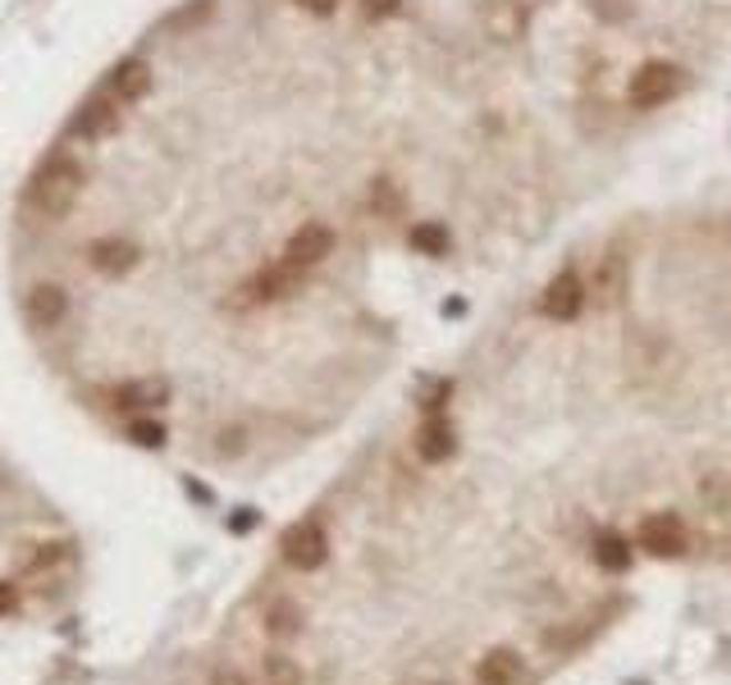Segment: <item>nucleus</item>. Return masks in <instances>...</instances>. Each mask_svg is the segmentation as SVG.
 I'll return each instance as SVG.
<instances>
[{
  "instance_id": "1",
  "label": "nucleus",
  "mask_w": 731,
  "mask_h": 685,
  "mask_svg": "<svg viewBox=\"0 0 731 685\" xmlns=\"http://www.w3.org/2000/svg\"><path fill=\"white\" fill-rule=\"evenodd\" d=\"M83 193H88V165L79 156H69V151H55V156H47L28 174L23 206H28L32 219L60 224V219L73 215V206L83 202Z\"/></svg>"
},
{
  "instance_id": "2",
  "label": "nucleus",
  "mask_w": 731,
  "mask_h": 685,
  "mask_svg": "<svg viewBox=\"0 0 731 685\" xmlns=\"http://www.w3.org/2000/svg\"><path fill=\"white\" fill-rule=\"evenodd\" d=\"M686 92V69L668 64V60H649L631 73V88H627V101L636 110H659L668 101H677Z\"/></svg>"
},
{
  "instance_id": "3",
  "label": "nucleus",
  "mask_w": 731,
  "mask_h": 685,
  "mask_svg": "<svg viewBox=\"0 0 731 685\" xmlns=\"http://www.w3.org/2000/svg\"><path fill=\"white\" fill-rule=\"evenodd\" d=\"M120 129H124V101H114L105 88L92 92L69 120V137H79V142H101V137L120 133Z\"/></svg>"
},
{
  "instance_id": "4",
  "label": "nucleus",
  "mask_w": 731,
  "mask_h": 685,
  "mask_svg": "<svg viewBox=\"0 0 731 685\" xmlns=\"http://www.w3.org/2000/svg\"><path fill=\"white\" fill-rule=\"evenodd\" d=\"M280 553L293 571H316L325 566L329 558V535H325V525L316 517H306V521H293L284 535H280Z\"/></svg>"
},
{
  "instance_id": "5",
  "label": "nucleus",
  "mask_w": 731,
  "mask_h": 685,
  "mask_svg": "<svg viewBox=\"0 0 731 685\" xmlns=\"http://www.w3.org/2000/svg\"><path fill=\"white\" fill-rule=\"evenodd\" d=\"M480 23L498 47H512L530 28V6L526 0H480Z\"/></svg>"
},
{
  "instance_id": "6",
  "label": "nucleus",
  "mask_w": 731,
  "mask_h": 685,
  "mask_svg": "<svg viewBox=\"0 0 731 685\" xmlns=\"http://www.w3.org/2000/svg\"><path fill=\"white\" fill-rule=\"evenodd\" d=\"M88 265L97 275H105V279H124V275H133L138 265H142V247L133 243V238H92L88 243Z\"/></svg>"
},
{
  "instance_id": "7",
  "label": "nucleus",
  "mask_w": 731,
  "mask_h": 685,
  "mask_svg": "<svg viewBox=\"0 0 731 685\" xmlns=\"http://www.w3.org/2000/svg\"><path fill=\"white\" fill-rule=\"evenodd\" d=\"M636 544H640L649 558H681V553H686V525H681V517H672V512H653V517L640 521Z\"/></svg>"
},
{
  "instance_id": "8",
  "label": "nucleus",
  "mask_w": 731,
  "mask_h": 685,
  "mask_svg": "<svg viewBox=\"0 0 731 685\" xmlns=\"http://www.w3.org/2000/svg\"><path fill=\"white\" fill-rule=\"evenodd\" d=\"M329 252H334V228L312 219V224H302L297 234L284 243V265H293V270L306 275V270H316Z\"/></svg>"
},
{
  "instance_id": "9",
  "label": "nucleus",
  "mask_w": 731,
  "mask_h": 685,
  "mask_svg": "<svg viewBox=\"0 0 731 685\" xmlns=\"http://www.w3.org/2000/svg\"><path fill=\"white\" fill-rule=\"evenodd\" d=\"M23 316H28L32 329H55V325H64V316H69V293H64V284L37 279V284L28 288V297H23Z\"/></svg>"
},
{
  "instance_id": "10",
  "label": "nucleus",
  "mask_w": 731,
  "mask_h": 685,
  "mask_svg": "<svg viewBox=\"0 0 731 685\" xmlns=\"http://www.w3.org/2000/svg\"><path fill=\"white\" fill-rule=\"evenodd\" d=\"M297 284H302V270H293V265H284V260H275V265H265V270H256V275L243 284V301H247V307H265V301L288 297Z\"/></svg>"
},
{
  "instance_id": "11",
  "label": "nucleus",
  "mask_w": 731,
  "mask_h": 685,
  "mask_svg": "<svg viewBox=\"0 0 731 685\" xmlns=\"http://www.w3.org/2000/svg\"><path fill=\"white\" fill-rule=\"evenodd\" d=\"M151 83H156V73H151V64H146L142 55H124L120 64L105 73V92H110L114 101H124V105L142 101V96L151 92Z\"/></svg>"
},
{
  "instance_id": "12",
  "label": "nucleus",
  "mask_w": 731,
  "mask_h": 685,
  "mask_svg": "<svg viewBox=\"0 0 731 685\" xmlns=\"http://www.w3.org/2000/svg\"><path fill=\"white\" fill-rule=\"evenodd\" d=\"M581 307H586V284H581V275H576V270L554 275L549 288H545V297H540V311H545L549 320H576V316H581Z\"/></svg>"
},
{
  "instance_id": "13",
  "label": "nucleus",
  "mask_w": 731,
  "mask_h": 685,
  "mask_svg": "<svg viewBox=\"0 0 731 685\" xmlns=\"http://www.w3.org/2000/svg\"><path fill=\"white\" fill-rule=\"evenodd\" d=\"M161 402H170L165 379H129V385H120L110 393L114 411H142V407H161Z\"/></svg>"
},
{
  "instance_id": "14",
  "label": "nucleus",
  "mask_w": 731,
  "mask_h": 685,
  "mask_svg": "<svg viewBox=\"0 0 731 685\" xmlns=\"http://www.w3.org/2000/svg\"><path fill=\"white\" fill-rule=\"evenodd\" d=\"M416 452H420V462H448V457L457 452V434L448 426V416H430L426 426L416 430Z\"/></svg>"
},
{
  "instance_id": "15",
  "label": "nucleus",
  "mask_w": 731,
  "mask_h": 685,
  "mask_svg": "<svg viewBox=\"0 0 731 685\" xmlns=\"http://www.w3.org/2000/svg\"><path fill=\"white\" fill-rule=\"evenodd\" d=\"M476 681L480 685H521L526 681V663L512 650H489L480 658V667H476Z\"/></svg>"
},
{
  "instance_id": "16",
  "label": "nucleus",
  "mask_w": 731,
  "mask_h": 685,
  "mask_svg": "<svg viewBox=\"0 0 731 685\" xmlns=\"http://www.w3.org/2000/svg\"><path fill=\"white\" fill-rule=\"evenodd\" d=\"M627 293V260L618 252H608L599 275H595V301L599 307H618V297Z\"/></svg>"
},
{
  "instance_id": "17",
  "label": "nucleus",
  "mask_w": 731,
  "mask_h": 685,
  "mask_svg": "<svg viewBox=\"0 0 731 685\" xmlns=\"http://www.w3.org/2000/svg\"><path fill=\"white\" fill-rule=\"evenodd\" d=\"M595 566H603L608 576H622V571H631V544L622 535H612V530H603V535H595Z\"/></svg>"
},
{
  "instance_id": "18",
  "label": "nucleus",
  "mask_w": 731,
  "mask_h": 685,
  "mask_svg": "<svg viewBox=\"0 0 731 685\" xmlns=\"http://www.w3.org/2000/svg\"><path fill=\"white\" fill-rule=\"evenodd\" d=\"M366 206L375 211V219H403L407 197H403V187L394 178H375L370 193H366Z\"/></svg>"
},
{
  "instance_id": "19",
  "label": "nucleus",
  "mask_w": 731,
  "mask_h": 685,
  "mask_svg": "<svg viewBox=\"0 0 731 685\" xmlns=\"http://www.w3.org/2000/svg\"><path fill=\"white\" fill-rule=\"evenodd\" d=\"M407 243H412L420 256H448V247H453L448 228H444V224H435V219H426V224H412Z\"/></svg>"
},
{
  "instance_id": "20",
  "label": "nucleus",
  "mask_w": 731,
  "mask_h": 685,
  "mask_svg": "<svg viewBox=\"0 0 731 685\" xmlns=\"http://www.w3.org/2000/svg\"><path fill=\"white\" fill-rule=\"evenodd\" d=\"M265 631L280 635V640H284V635H297V631H302V607H297V603H288V599H284V603H275L271 613H265Z\"/></svg>"
},
{
  "instance_id": "21",
  "label": "nucleus",
  "mask_w": 731,
  "mask_h": 685,
  "mask_svg": "<svg viewBox=\"0 0 731 685\" xmlns=\"http://www.w3.org/2000/svg\"><path fill=\"white\" fill-rule=\"evenodd\" d=\"M261 672H265V685H302V667L288 654H265Z\"/></svg>"
},
{
  "instance_id": "22",
  "label": "nucleus",
  "mask_w": 731,
  "mask_h": 685,
  "mask_svg": "<svg viewBox=\"0 0 731 685\" xmlns=\"http://www.w3.org/2000/svg\"><path fill=\"white\" fill-rule=\"evenodd\" d=\"M64 558H69V544H32V553L23 558V566L28 571H47V566L64 562Z\"/></svg>"
},
{
  "instance_id": "23",
  "label": "nucleus",
  "mask_w": 731,
  "mask_h": 685,
  "mask_svg": "<svg viewBox=\"0 0 731 685\" xmlns=\"http://www.w3.org/2000/svg\"><path fill=\"white\" fill-rule=\"evenodd\" d=\"M129 439L138 448H165V426L161 421H133L129 426Z\"/></svg>"
},
{
  "instance_id": "24",
  "label": "nucleus",
  "mask_w": 731,
  "mask_h": 685,
  "mask_svg": "<svg viewBox=\"0 0 731 685\" xmlns=\"http://www.w3.org/2000/svg\"><path fill=\"white\" fill-rule=\"evenodd\" d=\"M586 6H590L599 19H608V23H622V19L631 14V0H586Z\"/></svg>"
},
{
  "instance_id": "25",
  "label": "nucleus",
  "mask_w": 731,
  "mask_h": 685,
  "mask_svg": "<svg viewBox=\"0 0 731 685\" xmlns=\"http://www.w3.org/2000/svg\"><path fill=\"white\" fill-rule=\"evenodd\" d=\"M243 439H247V434H243L238 426H234V430H224V434H220V443H215V452H220V457H238V452L247 448Z\"/></svg>"
},
{
  "instance_id": "26",
  "label": "nucleus",
  "mask_w": 731,
  "mask_h": 685,
  "mask_svg": "<svg viewBox=\"0 0 731 685\" xmlns=\"http://www.w3.org/2000/svg\"><path fill=\"white\" fill-rule=\"evenodd\" d=\"M362 10H366L370 19H394V14L403 10V0H362Z\"/></svg>"
},
{
  "instance_id": "27",
  "label": "nucleus",
  "mask_w": 731,
  "mask_h": 685,
  "mask_svg": "<svg viewBox=\"0 0 731 685\" xmlns=\"http://www.w3.org/2000/svg\"><path fill=\"white\" fill-rule=\"evenodd\" d=\"M297 10H306V14H316V19H325V14H334L338 10V0H293Z\"/></svg>"
},
{
  "instance_id": "28",
  "label": "nucleus",
  "mask_w": 731,
  "mask_h": 685,
  "mask_svg": "<svg viewBox=\"0 0 731 685\" xmlns=\"http://www.w3.org/2000/svg\"><path fill=\"white\" fill-rule=\"evenodd\" d=\"M14 607H19V590H14L10 581H0V617L14 613Z\"/></svg>"
},
{
  "instance_id": "29",
  "label": "nucleus",
  "mask_w": 731,
  "mask_h": 685,
  "mask_svg": "<svg viewBox=\"0 0 731 685\" xmlns=\"http://www.w3.org/2000/svg\"><path fill=\"white\" fill-rule=\"evenodd\" d=\"M211 685H247V676L243 672H234V667H224V672H215V681Z\"/></svg>"
},
{
  "instance_id": "30",
  "label": "nucleus",
  "mask_w": 731,
  "mask_h": 685,
  "mask_svg": "<svg viewBox=\"0 0 731 685\" xmlns=\"http://www.w3.org/2000/svg\"><path fill=\"white\" fill-rule=\"evenodd\" d=\"M252 525H256V512L243 508V517H234V530H252Z\"/></svg>"
}]
</instances>
